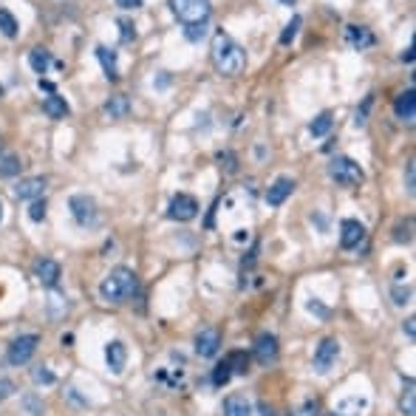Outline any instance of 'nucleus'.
<instances>
[{"label":"nucleus","instance_id":"f257e3e1","mask_svg":"<svg viewBox=\"0 0 416 416\" xmlns=\"http://www.w3.org/2000/svg\"><path fill=\"white\" fill-rule=\"evenodd\" d=\"M210 54H213V65L224 77H238L246 68V51L227 32H216L213 34Z\"/></svg>","mask_w":416,"mask_h":416},{"label":"nucleus","instance_id":"f03ea898","mask_svg":"<svg viewBox=\"0 0 416 416\" xmlns=\"http://www.w3.org/2000/svg\"><path fill=\"white\" fill-rule=\"evenodd\" d=\"M136 289H139V281H136L133 269H128V266H117L100 284V294L108 303H125L128 297L136 294Z\"/></svg>","mask_w":416,"mask_h":416},{"label":"nucleus","instance_id":"7ed1b4c3","mask_svg":"<svg viewBox=\"0 0 416 416\" xmlns=\"http://www.w3.org/2000/svg\"><path fill=\"white\" fill-rule=\"evenodd\" d=\"M173 14L184 23V26H198V23H207L213 6L210 0H170Z\"/></svg>","mask_w":416,"mask_h":416},{"label":"nucleus","instance_id":"20e7f679","mask_svg":"<svg viewBox=\"0 0 416 416\" xmlns=\"http://www.w3.org/2000/svg\"><path fill=\"white\" fill-rule=\"evenodd\" d=\"M329 176L340 184V187H357V184H362V178H365L362 167L349 156H334L332 165H329Z\"/></svg>","mask_w":416,"mask_h":416},{"label":"nucleus","instance_id":"39448f33","mask_svg":"<svg viewBox=\"0 0 416 416\" xmlns=\"http://www.w3.org/2000/svg\"><path fill=\"white\" fill-rule=\"evenodd\" d=\"M37 343H40L37 334H20L17 340H12L9 351H6V360L12 365H26L34 357V351H37Z\"/></svg>","mask_w":416,"mask_h":416},{"label":"nucleus","instance_id":"423d86ee","mask_svg":"<svg viewBox=\"0 0 416 416\" xmlns=\"http://www.w3.org/2000/svg\"><path fill=\"white\" fill-rule=\"evenodd\" d=\"M167 216L173 221H193L198 216V201L190 193H178V196H173V201L167 207Z\"/></svg>","mask_w":416,"mask_h":416},{"label":"nucleus","instance_id":"0eeeda50","mask_svg":"<svg viewBox=\"0 0 416 416\" xmlns=\"http://www.w3.org/2000/svg\"><path fill=\"white\" fill-rule=\"evenodd\" d=\"M68 207H71V216H74V221H77L80 227L97 224V204H94V198H88V196H71Z\"/></svg>","mask_w":416,"mask_h":416},{"label":"nucleus","instance_id":"6e6552de","mask_svg":"<svg viewBox=\"0 0 416 416\" xmlns=\"http://www.w3.org/2000/svg\"><path fill=\"white\" fill-rule=\"evenodd\" d=\"M337 354H340V343L334 337H326L317 345V351H314V368H317L320 374L332 371V365L337 362Z\"/></svg>","mask_w":416,"mask_h":416},{"label":"nucleus","instance_id":"1a4fd4ad","mask_svg":"<svg viewBox=\"0 0 416 416\" xmlns=\"http://www.w3.org/2000/svg\"><path fill=\"white\" fill-rule=\"evenodd\" d=\"M221 349V332L218 329H201L196 334V354L198 357H216Z\"/></svg>","mask_w":416,"mask_h":416},{"label":"nucleus","instance_id":"9d476101","mask_svg":"<svg viewBox=\"0 0 416 416\" xmlns=\"http://www.w3.org/2000/svg\"><path fill=\"white\" fill-rule=\"evenodd\" d=\"M292 193H294V178L281 176V178H275V181L269 184V190H266V204H269V207H281Z\"/></svg>","mask_w":416,"mask_h":416},{"label":"nucleus","instance_id":"9b49d317","mask_svg":"<svg viewBox=\"0 0 416 416\" xmlns=\"http://www.w3.org/2000/svg\"><path fill=\"white\" fill-rule=\"evenodd\" d=\"M34 277H37V281H40L43 286L54 289V286L60 284V277H62L60 264H57V261H51V258H40V261L34 264Z\"/></svg>","mask_w":416,"mask_h":416},{"label":"nucleus","instance_id":"f8f14e48","mask_svg":"<svg viewBox=\"0 0 416 416\" xmlns=\"http://www.w3.org/2000/svg\"><path fill=\"white\" fill-rule=\"evenodd\" d=\"M362 238H365V227H362L360 221L345 218V221L340 224V246H343V249H354V246H360Z\"/></svg>","mask_w":416,"mask_h":416},{"label":"nucleus","instance_id":"ddd939ff","mask_svg":"<svg viewBox=\"0 0 416 416\" xmlns=\"http://www.w3.org/2000/svg\"><path fill=\"white\" fill-rule=\"evenodd\" d=\"M45 193V178L43 176H32V178H23L14 184V196L20 201H34V198H43Z\"/></svg>","mask_w":416,"mask_h":416},{"label":"nucleus","instance_id":"4468645a","mask_svg":"<svg viewBox=\"0 0 416 416\" xmlns=\"http://www.w3.org/2000/svg\"><path fill=\"white\" fill-rule=\"evenodd\" d=\"M345 40H349V45L354 51H365V49H371V45L377 43L371 29H365V26H345Z\"/></svg>","mask_w":416,"mask_h":416},{"label":"nucleus","instance_id":"2eb2a0df","mask_svg":"<svg viewBox=\"0 0 416 416\" xmlns=\"http://www.w3.org/2000/svg\"><path fill=\"white\" fill-rule=\"evenodd\" d=\"M394 111H397V119H400V122L413 125V119H416V94H413V88H408L405 94L397 97Z\"/></svg>","mask_w":416,"mask_h":416},{"label":"nucleus","instance_id":"dca6fc26","mask_svg":"<svg viewBox=\"0 0 416 416\" xmlns=\"http://www.w3.org/2000/svg\"><path fill=\"white\" fill-rule=\"evenodd\" d=\"M255 357L264 365H269V362L277 360V337L275 334H269V332L258 334V340H255Z\"/></svg>","mask_w":416,"mask_h":416},{"label":"nucleus","instance_id":"f3484780","mask_svg":"<svg viewBox=\"0 0 416 416\" xmlns=\"http://www.w3.org/2000/svg\"><path fill=\"white\" fill-rule=\"evenodd\" d=\"M221 413L224 416H252V402L246 397H241V394H233V397L224 400Z\"/></svg>","mask_w":416,"mask_h":416},{"label":"nucleus","instance_id":"a211bd4d","mask_svg":"<svg viewBox=\"0 0 416 416\" xmlns=\"http://www.w3.org/2000/svg\"><path fill=\"white\" fill-rule=\"evenodd\" d=\"M105 360L111 365V371H125V362H128V351H125V345L119 340H113L108 343V349H105Z\"/></svg>","mask_w":416,"mask_h":416},{"label":"nucleus","instance_id":"6ab92c4d","mask_svg":"<svg viewBox=\"0 0 416 416\" xmlns=\"http://www.w3.org/2000/svg\"><path fill=\"white\" fill-rule=\"evenodd\" d=\"M97 57L102 62V71L108 80H119V68H117V51L108 49V45H97Z\"/></svg>","mask_w":416,"mask_h":416},{"label":"nucleus","instance_id":"aec40b11","mask_svg":"<svg viewBox=\"0 0 416 416\" xmlns=\"http://www.w3.org/2000/svg\"><path fill=\"white\" fill-rule=\"evenodd\" d=\"M43 111L49 113L51 119H65V117H68V102H65L62 97L51 94V97H45V100H43Z\"/></svg>","mask_w":416,"mask_h":416},{"label":"nucleus","instance_id":"412c9836","mask_svg":"<svg viewBox=\"0 0 416 416\" xmlns=\"http://www.w3.org/2000/svg\"><path fill=\"white\" fill-rule=\"evenodd\" d=\"M29 65L34 68L37 74H45V71H49V65H51V51L43 49V45H37V49L29 51Z\"/></svg>","mask_w":416,"mask_h":416},{"label":"nucleus","instance_id":"4be33fe9","mask_svg":"<svg viewBox=\"0 0 416 416\" xmlns=\"http://www.w3.org/2000/svg\"><path fill=\"white\" fill-rule=\"evenodd\" d=\"M128 111H130V102H128L125 94H117V97H111V100L105 102V113H108L111 119H122V117H128Z\"/></svg>","mask_w":416,"mask_h":416},{"label":"nucleus","instance_id":"5701e85b","mask_svg":"<svg viewBox=\"0 0 416 416\" xmlns=\"http://www.w3.org/2000/svg\"><path fill=\"white\" fill-rule=\"evenodd\" d=\"M20 156H14V153H6V156H0V176L3 178H12V176H17L20 173Z\"/></svg>","mask_w":416,"mask_h":416},{"label":"nucleus","instance_id":"b1692460","mask_svg":"<svg viewBox=\"0 0 416 416\" xmlns=\"http://www.w3.org/2000/svg\"><path fill=\"white\" fill-rule=\"evenodd\" d=\"M17 20H14V14L9 12V9H0V34H3V37H17Z\"/></svg>","mask_w":416,"mask_h":416},{"label":"nucleus","instance_id":"393cba45","mask_svg":"<svg viewBox=\"0 0 416 416\" xmlns=\"http://www.w3.org/2000/svg\"><path fill=\"white\" fill-rule=\"evenodd\" d=\"M332 125H334V119H332V113H320V117L309 125V133L312 136H326L329 130H332Z\"/></svg>","mask_w":416,"mask_h":416},{"label":"nucleus","instance_id":"a878e982","mask_svg":"<svg viewBox=\"0 0 416 416\" xmlns=\"http://www.w3.org/2000/svg\"><path fill=\"white\" fill-rule=\"evenodd\" d=\"M229 368H233L235 374H246L249 371V357L244 354V351H235V354H229Z\"/></svg>","mask_w":416,"mask_h":416},{"label":"nucleus","instance_id":"bb28decb","mask_svg":"<svg viewBox=\"0 0 416 416\" xmlns=\"http://www.w3.org/2000/svg\"><path fill=\"white\" fill-rule=\"evenodd\" d=\"M300 26H303V20H300L297 14L292 17V23H289V26H286V32L281 34V45H289L294 37H297V32H300Z\"/></svg>","mask_w":416,"mask_h":416},{"label":"nucleus","instance_id":"cd10ccee","mask_svg":"<svg viewBox=\"0 0 416 416\" xmlns=\"http://www.w3.org/2000/svg\"><path fill=\"white\" fill-rule=\"evenodd\" d=\"M229 377H233V368H229V362L216 365V374H213V382H216V385H227Z\"/></svg>","mask_w":416,"mask_h":416},{"label":"nucleus","instance_id":"c85d7f7f","mask_svg":"<svg viewBox=\"0 0 416 416\" xmlns=\"http://www.w3.org/2000/svg\"><path fill=\"white\" fill-rule=\"evenodd\" d=\"M29 218H32V221H43V218H45V201H43V198H34V201H32Z\"/></svg>","mask_w":416,"mask_h":416},{"label":"nucleus","instance_id":"c756f323","mask_svg":"<svg viewBox=\"0 0 416 416\" xmlns=\"http://www.w3.org/2000/svg\"><path fill=\"white\" fill-rule=\"evenodd\" d=\"M317 411H320V405H317V400H306L303 405H300L292 416H317Z\"/></svg>","mask_w":416,"mask_h":416},{"label":"nucleus","instance_id":"7c9ffc66","mask_svg":"<svg viewBox=\"0 0 416 416\" xmlns=\"http://www.w3.org/2000/svg\"><path fill=\"white\" fill-rule=\"evenodd\" d=\"M32 380H34V382H45V385H49V382H54V374H51V371H45V368L40 365V368H34V371H32Z\"/></svg>","mask_w":416,"mask_h":416},{"label":"nucleus","instance_id":"2f4dec72","mask_svg":"<svg viewBox=\"0 0 416 416\" xmlns=\"http://www.w3.org/2000/svg\"><path fill=\"white\" fill-rule=\"evenodd\" d=\"M371 102H374V97H365V105L357 111V119H354V125H357V128H362V125L368 122V119H365V113H368V108H371Z\"/></svg>","mask_w":416,"mask_h":416},{"label":"nucleus","instance_id":"473e14b6","mask_svg":"<svg viewBox=\"0 0 416 416\" xmlns=\"http://www.w3.org/2000/svg\"><path fill=\"white\" fill-rule=\"evenodd\" d=\"M402 413L405 416H416V402H413V391H408L405 400H402Z\"/></svg>","mask_w":416,"mask_h":416},{"label":"nucleus","instance_id":"72a5a7b5","mask_svg":"<svg viewBox=\"0 0 416 416\" xmlns=\"http://www.w3.org/2000/svg\"><path fill=\"white\" fill-rule=\"evenodd\" d=\"M14 394V382L6 380V377H0V400H9Z\"/></svg>","mask_w":416,"mask_h":416},{"label":"nucleus","instance_id":"f704fd0d","mask_svg":"<svg viewBox=\"0 0 416 416\" xmlns=\"http://www.w3.org/2000/svg\"><path fill=\"white\" fill-rule=\"evenodd\" d=\"M119 29H122V43H130V40L136 37V32H133V23L119 20Z\"/></svg>","mask_w":416,"mask_h":416},{"label":"nucleus","instance_id":"c9c22d12","mask_svg":"<svg viewBox=\"0 0 416 416\" xmlns=\"http://www.w3.org/2000/svg\"><path fill=\"white\" fill-rule=\"evenodd\" d=\"M416 190V167H413V161H408V193L413 196Z\"/></svg>","mask_w":416,"mask_h":416},{"label":"nucleus","instance_id":"e433bc0d","mask_svg":"<svg viewBox=\"0 0 416 416\" xmlns=\"http://www.w3.org/2000/svg\"><path fill=\"white\" fill-rule=\"evenodd\" d=\"M204 23H198V26H187V40H198V37H204Z\"/></svg>","mask_w":416,"mask_h":416},{"label":"nucleus","instance_id":"4c0bfd02","mask_svg":"<svg viewBox=\"0 0 416 416\" xmlns=\"http://www.w3.org/2000/svg\"><path fill=\"white\" fill-rule=\"evenodd\" d=\"M142 3H145V0H117V6L125 9V12H128V9H139Z\"/></svg>","mask_w":416,"mask_h":416},{"label":"nucleus","instance_id":"58836bf2","mask_svg":"<svg viewBox=\"0 0 416 416\" xmlns=\"http://www.w3.org/2000/svg\"><path fill=\"white\" fill-rule=\"evenodd\" d=\"M394 297H397L394 303H397V306H402V303H408V297H411V289H405V292H402V289H394Z\"/></svg>","mask_w":416,"mask_h":416},{"label":"nucleus","instance_id":"ea45409f","mask_svg":"<svg viewBox=\"0 0 416 416\" xmlns=\"http://www.w3.org/2000/svg\"><path fill=\"white\" fill-rule=\"evenodd\" d=\"M26 408L32 411V416H40V413H43V405H37L34 397H26Z\"/></svg>","mask_w":416,"mask_h":416},{"label":"nucleus","instance_id":"a19ab883","mask_svg":"<svg viewBox=\"0 0 416 416\" xmlns=\"http://www.w3.org/2000/svg\"><path fill=\"white\" fill-rule=\"evenodd\" d=\"M218 159L227 161V170H229V173H235V159H233V156H229V153H221Z\"/></svg>","mask_w":416,"mask_h":416},{"label":"nucleus","instance_id":"79ce46f5","mask_svg":"<svg viewBox=\"0 0 416 416\" xmlns=\"http://www.w3.org/2000/svg\"><path fill=\"white\" fill-rule=\"evenodd\" d=\"M413 323H416L413 317H411V320H405V334H408L411 340H413V334H416V332H413Z\"/></svg>","mask_w":416,"mask_h":416},{"label":"nucleus","instance_id":"37998d69","mask_svg":"<svg viewBox=\"0 0 416 416\" xmlns=\"http://www.w3.org/2000/svg\"><path fill=\"white\" fill-rule=\"evenodd\" d=\"M402 60H405V62H413V49H411V45H408V49H405V54H402Z\"/></svg>","mask_w":416,"mask_h":416},{"label":"nucleus","instance_id":"c03bdc74","mask_svg":"<svg viewBox=\"0 0 416 416\" xmlns=\"http://www.w3.org/2000/svg\"><path fill=\"white\" fill-rule=\"evenodd\" d=\"M261 416H275V413H272V408H269V405H261Z\"/></svg>","mask_w":416,"mask_h":416},{"label":"nucleus","instance_id":"a18cd8bd","mask_svg":"<svg viewBox=\"0 0 416 416\" xmlns=\"http://www.w3.org/2000/svg\"><path fill=\"white\" fill-rule=\"evenodd\" d=\"M281 3H284V6H294V3H297V0H281Z\"/></svg>","mask_w":416,"mask_h":416},{"label":"nucleus","instance_id":"49530a36","mask_svg":"<svg viewBox=\"0 0 416 416\" xmlns=\"http://www.w3.org/2000/svg\"><path fill=\"white\" fill-rule=\"evenodd\" d=\"M0 221H3V207H0Z\"/></svg>","mask_w":416,"mask_h":416},{"label":"nucleus","instance_id":"de8ad7c7","mask_svg":"<svg viewBox=\"0 0 416 416\" xmlns=\"http://www.w3.org/2000/svg\"><path fill=\"white\" fill-rule=\"evenodd\" d=\"M0 97H3V85H0Z\"/></svg>","mask_w":416,"mask_h":416},{"label":"nucleus","instance_id":"09e8293b","mask_svg":"<svg viewBox=\"0 0 416 416\" xmlns=\"http://www.w3.org/2000/svg\"><path fill=\"white\" fill-rule=\"evenodd\" d=\"M0 150H3V139H0Z\"/></svg>","mask_w":416,"mask_h":416},{"label":"nucleus","instance_id":"8fccbe9b","mask_svg":"<svg viewBox=\"0 0 416 416\" xmlns=\"http://www.w3.org/2000/svg\"><path fill=\"white\" fill-rule=\"evenodd\" d=\"M329 416H343V413H329Z\"/></svg>","mask_w":416,"mask_h":416}]
</instances>
